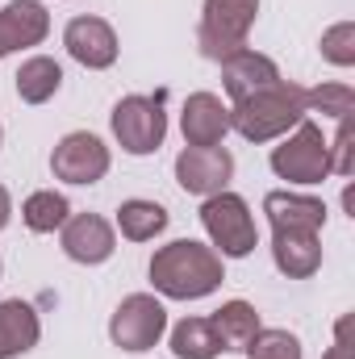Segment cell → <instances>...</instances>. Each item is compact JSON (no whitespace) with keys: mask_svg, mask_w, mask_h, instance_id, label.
Listing matches in <instances>:
<instances>
[{"mask_svg":"<svg viewBox=\"0 0 355 359\" xmlns=\"http://www.w3.org/2000/svg\"><path fill=\"white\" fill-rule=\"evenodd\" d=\"M247 359H301V339L288 330H260L247 347Z\"/></svg>","mask_w":355,"mask_h":359,"instance_id":"23","label":"cell"},{"mask_svg":"<svg viewBox=\"0 0 355 359\" xmlns=\"http://www.w3.org/2000/svg\"><path fill=\"white\" fill-rule=\"evenodd\" d=\"M59 230H63V234H59V243H63L67 259L88 264V268L105 264V259L113 255V247H117L113 226H109L105 217H96V213H76V217H67Z\"/></svg>","mask_w":355,"mask_h":359,"instance_id":"12","label":"cell"},{"mask_svg":"<svg viewBox=\"0 0 355 359\" xmlns=\"http://www.w3.org/2000/svg\"><path fill=\"white\" fill-rule=\"evenodd\" d=\"M109 147L88 134V130H76L67 138H59L55 155H51V172L63 180V184H96V180L109 176Z\"/></svg>","mask_w":355,"mask_h":359,"instance_id":"8","label":"cell"},{"mask_svg":"<svg viewBox=\"0 0 355 359\" xmlns=\"http://www.w3.org/2000/svg\"><path fill=\"white\" fill-rule=\"evenodd\" d=\"M201 226L209 234V243L226 255V259H247L260 247V230L255 217L247 209V201L239 192H213L201 205Z\"/></svg>","mask_w":355,"mask_h":359,"instance_id":"4","label":"cell"},{"mask_svg":"<svg viewBox=\"0 0 355 359\" xmlns=\"http://www.w3.org/2000/svg\"><path fill=\"white\" fill-rule=\"evenodd\" d=\"M264 213L272 222V230H318L326 226V205L318 196H301L288 188H276L264 196Z\"/></svg>","mask_w":355,"mask_h":359,"instance_id":"16","label":"cell"},{"mask_svg":"<svg viewBox=\"0 0 355 359\" xmlns=\"http://www.w3.org/2000/svg\"><path fill=\"white\" fill-rule=\"evenodd\" d=\"M51 34V13L42 0H8L0 8V59L25 46H38Z\"/></svg>","mask_w":355,"mask_h":359,"instance_id":"13","label":"cell"},{"mask_svg":"<svg viewBox=\"0 0 355 359\" xmlns=\"http://www.w3.org/2000/svg\"><path fill=\"white\" fill-rule=\"evenodd\" d=\"M0 138H4V130H0Z\"/></svg>","mask_w":355,"mask_h":359,"instance_id":"29","label":"cell"},{"mask_svg":"<svg viewBox=\"0 0 355 359\" xmlns=\"http://www.w3.org/2000/svg\"><path fill=\"white\" fill-rule=\"evenodd\" d=\"M222 280H226L222 255L213 247H205V243H192V238H176V243L159 247L155 259H151L155 292H163L172 301H201Z\"/></svg>","mask_w":355,"mask_h":359,"instance_id":"1","label":"cell"},{"mask_svg":"<svg viewBox=\"0 0 355 359\" xmlns=\"http://www.w3.org/2000/svg\"><path fill=\"white\" fill-rule=\"evenodd\" d=\"M272 172L288 184H322L330 176V142L322 138V126L297 121L293 134L272 151Z\"/></svg>","mask_w":355,"mask_h":359,"instance_id":"6","label":"cell"},{"mask_svg":"<svg viewBox=\"0 0 355 359\" xmlns=\"http://www.w3.org/2000/svg\"><path fill=\"white\" fill-rule=\"evenodd\" d=\"M355 113L339 117V134L330 142V176H351L355 172Z\"/></svg>","mask_w":355,"mask_h":359,"instance_id":"26","label":"cell"},{"mask_svg":"<svg viewBox=\"0 0 355 359\" xmlns=\"http://www.w3.org/2000/svg\"><path fill=\"white\" fill-rule=\"evenodd\" d=\"M63 46L88 72H105V67L117 63V34L100 17H72L67 29H63Z\"/></svg>","mask_w":355,"mask_h":359,"instance_id":"10","label":"cell"},{"mask_svg":"<svg viewBox=\"0 0 355 359\" xmlns=\"http://www.w3.org/2000/svg\"><path fill=\"white\" fill-rule=\"evenodd\" d=\"M117 230L130 243H151L155 234L168 230V209L155 201H121L117 209Z\"/></svg>","mask_w":355,"mask_h":359,"instance_id":"20","label":"cell"},{"mask_svg":"<svg viewBox=\"0 0 355 359\" xmlns=\"http://www.w3.org/2000/svg\"><path fill=\"white\" fill-rule=\"evenodd\" d=\"M347 326H351V318H339V326H335V347L322 359H355L351 343H347Z\"/></svg>","mask_w":355,"mask_h":359,"instance_id":"27","label":"cell"},{"mask_svg":"<svg viewBox=\"0 0 355 359\" xmlns=\"http://www.w3.org/2000/svg\"><path fill=\"white\" fill-rule=\"evenodd\" d=\"M67 217H72V205H67V196H63V192H55V188L29 192V196H25V205H21V222H25L34 234H55Z\"/></svg>","mask_w":355,"mask_h":359,"instance_id":"21","label":"cell"},{"mask_svg":"<svg viewBox=\"0 0 355 359\" xmlns=\"http://www.w3.org/2000/svg\"><path fill=\"white\" fill-rule=\"evenodd\" d=\"M0 271H4V268H0Z\"/></svg>","mask_w":355,"mask_h":359,"instance_id":"30","label":"cell"},{"mask_svg":"<svg viewBox=\"0 0 355 359\" xmlns=\"http://www.w3.org/2000/svg\"><path fill=\"white\" fill-rule=\"evenodd\" d=\"M305 104L326 117H347V113H355V92L347 84H322V88L305 92Z\"/></svg>","mask_w":355,"mask_h":359,"instance_id":"24","label":"cell"},{"mask_svg":"<svg viewBox=\"0 0 355 359\" xmlns=\"http://www.w3.org/2000/svg\"><path fill=\"white\" fill-rule=\"evenodd\" d=\"M305 113H309L305 88L280 80L272 88L239 100L230 109V130H239L247 142H272V138H284L297 121H305Z\"/></svg>","mask_w":355,"mask_h":359,"instance_id":"2","label":"cell"},{"mask_svg":"<svg viewBox=\"0 0 355 359\" xmlns=\"http://www.w3.org/2000/svg\"><path fill=\"white\" fill-rule=\"evenodd\" d=\"M322 59L335 67H351L355 63V21H339L322 34Z\"/></svg>","mask_w":355,"mask_h":359,"instance_id":"25","label":"cell"},{"mask_svg":"<svg viewBox=\"0 0 355 359\" xmlns=\"http://www.w3.org/2000/svg\"><path fill=\"white\" fill-rule=\"evenodd\" d=\"M8 217H13V201H8V188L0 184V230L8 226Z\"/></svg>","mask_w":355,"mask_h":359,"instance_id":"28","label":"cell"},{"mask_svg":"<svg viewBox=\"0 0 355 359\" xmlns=\"http://www.w3.org/2000/svg\"><path fill=\"white\" fill-rule=\"evenodd\" d=\"M209 326H213L222 351H247V347L255 343V334L264 330L255 305H247V301H226V305L209 318Z\"/></svg>","mask_w":355,"mask_h":359,"instance_id":"18","label":"cell"},{"mask_svg":"<svg viewBox=\"0 0 355 359\" xmlns=\"http://www.w3.org/2000/svg\"><path fill=\"white\" fill-rule=\"evenodd\" d=\"M222 84H226V96L239 104V100H247L255 92L280 84V67L260 50H239V55H230L222 63Z\"/></svg>","mask_w":355,"mask_h":359,"instance_id":"14","label":"cell"},{"mask_svg":"<svg viewBox=\"0 0 355 359\" xmlns=\"http://www.w3.org/2000/svg\"><path fill=\"white\" fill-rule=\"evenodd\" d=\"M109 126L126 155H155L168 138L163 96H121L109 113Z\"/></svg>","mask_w":355,"mask_h":359,"instance_id":"5","label":"cell"},{"mask_svg":"<svg viewBox=\"0 0 355 359\" xmlns=\"http://www.w3.org/2000/svg\"><path fill=\"white\" fill-rule=\"evenodd\" d=\"M13 80H17V96L25 104H46L55 92L63 88V67L51 55H34V59L21 63V72Z\"/></svg>","mask_w":355,"mask_h":359,"instance_id":"19","label":"cell"},{"mask_svg":"<svg viewBox=\"0 0 355 359\" xmlns=\"http://www.w3.org/2000/svg\"><path fill=\"white\" fill-rule=\"evenodd\" d=\"M42 339V322L29 301H0V359L34 351Z\"/></svg>","mask_w":355,"mask_h":359,"instance_id":"17","label":"cell"},{"mask_svg":"<svg viewBox=\"0 0 355 359\" xmlns=\"http://www.w3.org/2000/svg\"><path fill=\"white\" fill-rule=\"evenodd\" d=\"M163 330H168V309L151 292H130L109 318V339L121 351H151L163 339Z\"/></svg>","mask_w":355,"mask_h":359,"instance_id":"7","label":"cell"},{"mask_svg":"<svg viewBox=\"0 0 355 359\" xmlns=\"http://www.w3.org/2000/svg\"><path fill=\"white\" fill-rule=\"evenodd\" d=\"M260 0H205L201 8V29H196V46L205 59L226 63L230 55L247 50V34L255 25Z\"/></svg>","mask_w":355,"mask_h":359,"instance_id":"3","label":"cell"},{"mask_svg":"<svg viewBox=\"0 0 355 359\" xmlns=\"http://www.w3.org/2000/svg\"><path fill=\"white\" fill-rule=\"evenodd\" d=\"M234 176V159L222 147H184L176 159V180L184 192L192 196H213L226 192V184Z\"/></svg>","mask_w":355,"mask_h":359,"instance_id":"9","label":"cell"},{"mask_svg":"<svg viewBox=\"0 0 355 359\" xmlns=\"http://www.w3.org/2000/svg\"><path fill=\"white\" fill-rule=\"evenodd\" d=\"M180 130L188 147H222V138L230 134V104H222V96L213 92H192L184 100Z\"/></svg>","mask_w":355,"mask_h":359,"instance_id":"11","label":"cell"},{"mask_svg":"<svg viewBox=\"0 0 355 359\" xmlns=\"http://www.w3.org/2000/svg\"><path fill=\"white\" fill-rule=\"evenodd\" d=\"M272 259L288 280H305L322 268L318 230H272Z\"/></svg>","mask_w":355,"mask_h":359,"instance_id":"15","label":"cell"},{"mask_svg":"<svg viewBox=\"0 0 355 359\" xmlns=\"http://www.w3.org/2000/svg\"><path fill=\"white\" fill-rule=\"evenodd\" d=\"M172 351H176V359H217L222 355L209 318H184V322H176V330H172Z\"/></svg>","mask_w":355,"mask_h":359,"instance_id":"22","label":"cell"}]
</instances>
